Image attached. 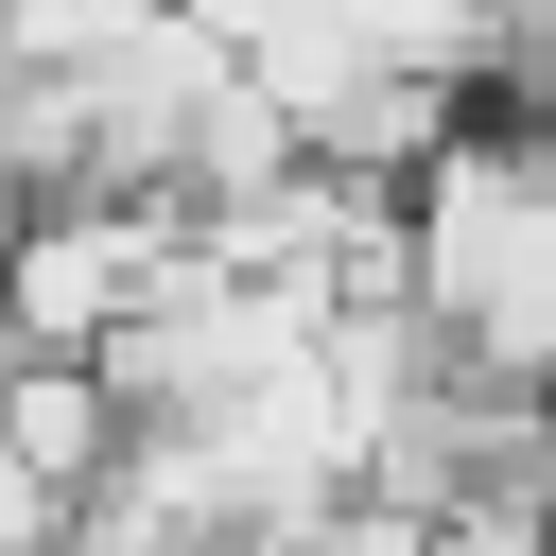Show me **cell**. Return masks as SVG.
Segmentation results:
<instances>
[{"mask_svg": "<svg viewBox=\"0 0 556 556\" xmlns=\"http://www.w3.org/2000/svg\"><path fill=\"white\" fill-rule=\"evenodd\" d=\"M400 295L469 382L556 400V174L521 156V122H452L400 174Z\"/></svg>", "mask_w": 556, "mask_h": 556, "instance_id": "obj_1", "label": "cell"}, {"mask_svg": "<svg viewBox=\"0 0 556 556\" xmlns=\"http://www.w3.org/2000/svg\"><path fill=\"white\" fill-rule=\"evenodd\" d=\"M0 556H70V486H52L17 434H0Z\"/></svg>", "mask_w": 556, "mask_h": 556, "instance_id": "obj_2", "label": "cell"}]
</instances>
